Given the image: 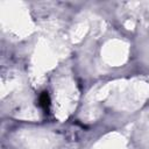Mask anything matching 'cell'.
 Segmentation results:
<instances>
[{"label":"cell","instance_id":"obj_1","mask_svg":"<svg viewBox=\"0 0 149 149\" xmlns=\"http://www.w3.org/2000/svg\"><path fill=\"white\" fill-rule=\"evenodd\" d=\"M38 101H40V106H41L44 111H48L49 105H50V99H49V94H48V92H43V93L40 95Z\"/></svg>","mask_w":149,"mask_h":149}]
</instances>
